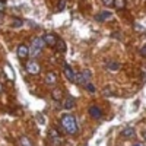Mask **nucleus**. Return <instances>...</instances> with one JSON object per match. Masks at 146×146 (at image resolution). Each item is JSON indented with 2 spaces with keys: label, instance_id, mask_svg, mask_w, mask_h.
<instances>
[{
  "label": "nucleus",
  "instance_id": "21",
  "mask_svg": "<svg viewBox=\"0 0 146 146\" xmlns=\"http://www.w3.org/2000/svg\"><path fill=\"white\" fill-rule=\"evenodd\" d=\"M85 88H86V89H88L89 92H95V91H96V89H95V86H94L92 83H89V82H88L86 85H85Z\"/></svg>",
  "mask_w": 146,
  "mask_h": 146
},
{
  "label": "nucleus",
  "instance_id": "9",
  "mask_svg": "<svg viewBox=\"0 0 146 146\" xmlns=\"http://www.w3.org/2000/svg\"><path fill=\"white\" fill-rule=\"evenodd\" d=\"M64 76H66L69 80H72V82L76 80V73L72 70V67H70L69 64H64Z\"/></svg>",
  "mask_w": 146,
  "mask_h": 146
},
{
  "label": "nucleus",
  "instance_id": "14",
  "mask_svg": "<svg viewBox=\"0 0 146 146\" xmlns=\"http://www.w3.org/2000/svg\"><path fill=\"white\" fill-rule=\"evenodd\" d=\"M50 137L53 139V142H54V145H60V137H58V133L53 129V130H50Z\"/></svg>",
  "mask_w": 146,
  "mask_h": 146
},
{
  "label": "nucleus",
  "instance_id": "1",
  "mask_svg": "<svg viewBox=\"0 0 146 146\" xmlns=\"http://www.w3.org/2000/svg\"><path fill=\"white\" fill-rule=\"evenodd\" d=\"M62 126L66 130V133L69 135H76L78 133V123H76V118L73 117L72 114H63L62 115Z\"/></svg>",
  "mask_w": 146,
  "mask_h": 146
},
{
  "label": "nucleus",
  "instance_id": "2",
  "mask_svg": "<svg viewBox=\"0 0 146 146\" xmlns=\"http://www.w3.org/2000/svg\"><path fill=\"white\" fill-rule=\"evenodd\" d=\"M44 45H45V42H44L42 38H35L32 41V44H31V48H29V56H32L34 58L38 57L41 54V51H42Z\"/></svg>",
  "mask_w": 146,
  "mask_h": 146
},
{
  "label": "nucleus",
  "instance_id": "8",
  "mask_svg": "<svg viewBox=\"0 0 146 146\" xmlns=\"http://www.w3.org/2000/svg\"><path fill=\"white\" fill-rule=\"evenodd\" d=\"M114 16L113 13L110 10H105V12H101L100 15H96V21H100V22H105V21H111Z\"/></svg>",
  "mask_w": 146,
  "mask_h": 146
},
{
  "label": "nucleus",
  "instance_id": "24",
  "mask_svg": "<svg viewBox=\"0 0 146 146\" xmlns=\"http://www.w3.org/2000/svg\"><path fill=\"white\" fill-rule=\"evenodd\" d=\"M5 9H6V3L3 0H0V12H5Z\"/></svg>",
  "mask_w": 146,
  "mask_h": 146
},
{
  "label": "nucleus",
  "instance_id": "13",
  "mask_svg": "<svg viewBox=\"0 0 146 146\" xmlns=\"http://www.w3.org/2000/svg\"><path fill=\"white\" fill-rule=\"evenodd\" d=\"M56 47L58 48V50L60 51H62V53H64L66 50H67V47H66V42L62 40V38H57V42H56Z\"/></svg>",
  "mask_w": 146,
  "mask_h": 146
},
{
  "label": "nucleus",
  "instance_id": "20",
  "mask_svg": "<svg viewBox=\"0 0 146 146\" xmlns=\"http://www.w3.org/2000/svg\"><path fill=\"white\" fill-rule=\"evenodd\" d=\"M6 70H7V76H9V79H13V78H15L13 70H10V66H9V64H6Z\"/></svg>",
  "mask_w": 146,
  "mask_h": 146
},
{
  "label": "nucleus",
  "instance_id": "12",
  "mask_svg": "<svg viewBox=\"0 0 146 146\" xmlns=\"http://www.w3.org/2000/svg\"><path fill=\"white\" fill-rule=\"evenodd\" d=\"M135 135L136 133H135V130H133L131 127H126L123 131H121V136L123 137H135Z\"/></svg>",
  "mask_w": 146,
  "mask_h": 146
},
{
  "label": "nucleus",
  "instance_id": "28",
  "mask_svg": "<svg viewBox=\"0 0 146 146\" xmlns=\"http://www.w3.org/2000/svg\"><path fill=\"white\" fill-rule=\"evenodd\" d=\"M135 146H142V145H135Z\"/></svg>",
  "mask_w": 146,
  "mask_h": 146
},
{
  "label": "nucleus",
  "instance_id": "19",
  "mask_svg": "<svg viewBox=\"0 0 146 146\" xmlns=\"http://www.w3.org/2000/svg\"><path fill=\"white\" fill-rule=\"evenodd\" d=\"M22 21H19V19H15L13 22H12V28H19V27H22Z\"/></svg>",
  "mask_w": 146,
  "mask_h": 146
},
{
  "label": "nucleus",
  "instance_id": "26",
  "mask_svg": "<svg viewBox=\"0 0 146 146\" xmlns=\"http://www.w3.org/2000/svg\"><path fill=\"white\" fill-rule=\"evenodd\" d=\"M102 2H104L107 6H113V5H114V0H102Z\"/></svg>",
  "mask_w": 146,
  "mask_h": 146
},
{
  "label": "nucleus",
  "instance_id": "27",
  "mask_svg": "<svg viewBox=\"0 0 146 146\" xmlns=\"http://www.w3.org/2000/svg\"><path fill=\"white\" fill-rule=\"evenodd\" d=\"M0 92H2V85H0Z\"/></svg>",
  "mask_w": 146,
  "mask_h": 146
},
{
  "label": "nucleus",
  "instance_id": "4",
  "mask_svg": "<svg viewBox=\"0 0 146 146\" xmlns=\"http://www.w3.org/2000/svg\"><path fill=\"white\" fill-rule=\"evenodd\" d=\"M27 70H28V73H31V75H38L40 73V64L35 62V60H31V62H28V64H27Z\"/></svg>",
  "mask_w": 146,
  "mask_h": 146
},
{
  "label": "nucleus",
  "instance_id": "22",
  "mask_svg": "<svg viewBox=\"0 0 146 146\" xmlns=\"http://www.w3.org/2000/svg\"><path fill=\"white\" fill-rule=\"evenodd\" d=\"M140 56H142V57H146V44L140 48Z\"/></svg>",
  "mask_w": 146,
  "mask_h": 146
},
{
  "label": "nucleus",
  "instance_id": "11",
  "mask_svg": "<svg viewBox=\"0 0 146 146\" xmlns=\"http://www.w3.org/2000/svg\"><path fill=\"white\" fill-rule=\"evenodd\" d=\"M75 104H76L75 98H73V96H67V98L64 100V102H63V108L64 110H72L73 107H75Z\"/></svg>",
  "mask_w": 146,
  "mask_h": 146
},
{
  "label": "nucleus",
  "instance_id": "3",
  "mask_svg": "<svg viewBox=\"0 0 146 146\" xmlns=\"http://www.w3.org/2000/svg\"><path fill=\"white\" fill-rule=\"evenodd\" d=\"M91 76H92V73H91V70H83V72H80L79 75L76 76V80L75 82H78L79 85H86L88 82H89V79H91Z\"/></svg>",
  "mask_w": 146,
  "mask_h": 146
},
{
  "label": "nucleus",
  "instance_id": "16",
  "mask_svg": "<svg viewBox=\"0 0 146 146\" xmlns=\"http://www.w3.org/2000/svg\"><path fill=\"white\" fill-rule=\"evenodd\" d=\"M107 67H108L110 70H118V69L121 67V64H120V63H117V62H108Z\"/></svg>",
  "mask_w": 146,
  "mask_h": 146
},
{
  "label": "nucleus",
  "instance_id": "7",
  "mask_svg": "<svg viewBox=\"0 0 146 146\" xmlns=\"http://www.w3.org/2000/svg\"><path fill=\"white\" fill-rule=\"evenodd\" d=\"M88 111H89V115H91L92 118H96V120H98V118H101V117H102V111H101V110H100L98 107H96V105L89 107Z\"/></svg>",
  "mask_w": 146,
  "mask_h": 146
},
{
  "label": "nucleus",
  "instance_id": "17",
  "mask_svg": "<svg viewBox=\"0 0 146 146\" xmlns=\"http://www.w3.org/2000/svg\"><path fill=\"white\" fill-rule=\"evenodd\" d=\"M19 142H21V146H32V142H31L27 136H22Z\"/></svg>",
  "mask_w": 146,
  "mask_h": 146
},
{
  "label": "nucleus",
  "instance_id": "6",
  "mask_svg": "<svg viewBox=\"0 0 146 146\" xmlns=\"http://www.w3.org/2000/svg\"><path fill=\"white\" fill-rule=\"evenodd\" d=\"M44 42L48 45V47H54L56 45V42H57V36L54 35V34H47V35H44Z\"/></svg>",
  "mask_w": 146,
  "mask_h": 146
},
{
  "label": "nucleus",
  "instance_id": "23",
  "mask_svg": "<svg viewBox=\"0 0 146 146\" xmlns=\"http://www.w3.org/2000/svg\"><path fill=\"white\" fill-rule=\"evenodd\" d=\"M135 29H136V31H140V32L145 31V28H143L142 25H139V23H135Z\"/></svg>",
  "mask_w": 146,
  "mask_h": 146
},
{
  "label": "nucleus",
  "instance_id": "5",
  "mask_svg": "<svg viewBox=\"0 0 146 146\" xmlns=\"http://www.w3.org/2000/svg\"><path fill=\"white\" fill-rule=\"evenodd\" d=\"M16 53H18V57H19L21 60H23V58H27V57L29 56V48H28L25 44H21V45H18Z\"/></svg>",
  "mask_w": 146,
  "mask_h": 146
},
{
  "label": "nucleus",
  "instance_id": "25",
  "mask_svg": "<svg viewBox=\"0 0 146 146\" xmlns=\"http://www.w3.org/2000/svg\"><path fill=\"white\" fill-rule=\"evenodd\" d=\"M64 6H66V0H62V2H60V6H58V10H63Z\"/></svg>",
  "mask_w": 146,
  "mask_h": 146
},
{
  "label": "nucleus",
  "instance_id": "18",
  "mask_svg": "<svg viewBox=\"0 0 146 146\" xmlns=\"http://www.w3.org/2000/svg\"><path fill=\"white\" fill-rule=\"evenodd\" d=\"M114 6L117 9H124L126 7V0H114Z\"/></svg>",
  "mask_w": 146,
  "mask_h": 146
},
{
  "label": "nucleus",
  "instance_id": "15",
  "mask_svg": "<svg viewBox=\"0 0 146 146\" xmlns=\"http://www.w3.org/2000/svg\"><path fill=\"white\" fill-rule=\"evenodd\" d=\"M62 95H63V91H62V89L56 88V89L53 91V98H54L56 101H60V100H62Z\"/></svg>",
  "mask_w": 146,
  "mask_h": 146
},
{
  "label": "nucleus",
  "instance_id": "10",
  "mask_svg": "<svg viewBox=\"0 0 146 146\" xmlns=\"http://www.w3.org/2000/svg\"><path fill=\"white\" fill-rule=\"evenodd\" d=\"M45 83H47V85H51V86L57 83V76H56L54 72H48V73H47V76H45Z\"/></svg>",
  "mask_w": 146,
  "mask_h": 146
}]
</instances>
